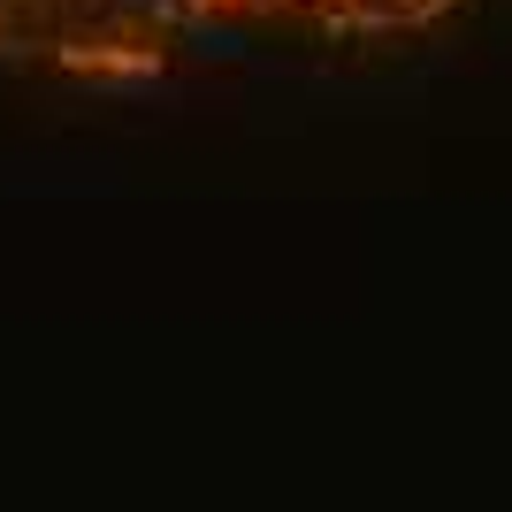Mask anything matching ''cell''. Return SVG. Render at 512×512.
<instances>
[{"instance_id": "7a4b0ae2", "label": "cell", "mask_w": 512, "mask_h": 512, "mask_svg": "<svg viewBox=\"0 0 512 512\" xmlns=\"http://www.w3.org/2000/svg\"><path fill=\"white\" fill-rule=\"evenodd\" d=\"M192 8H207V16H214V8H245V0H192Z\"/></svg>"}, {"instance_id": "6da1fadb", "label": "cell", "mask_w": 512, "mask_h": 512, "mask_svg": "<svg viewBox=\"0 0 512 512\" xmlns=\"http://www.w3.org/2000/svg\"><path fill=\"white\" fill-rule=\"evenodd\" d=\"M54 62L77 69V77H161L153 46H115V39H69Z\"/></svg>"}]
</instances>
